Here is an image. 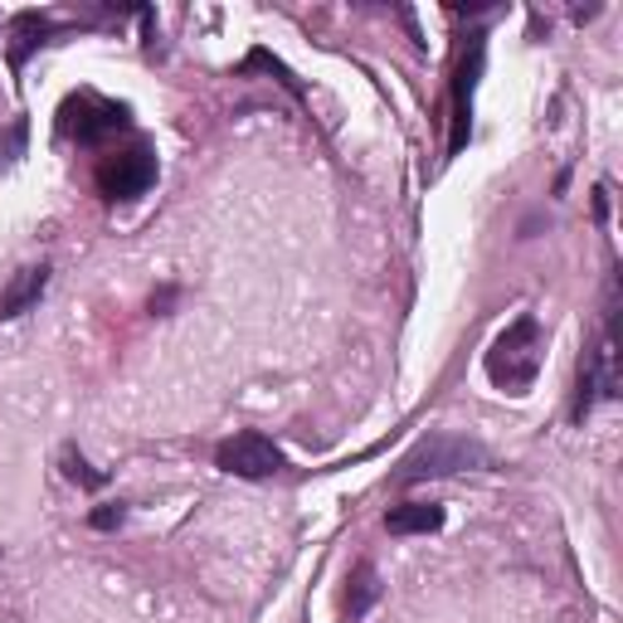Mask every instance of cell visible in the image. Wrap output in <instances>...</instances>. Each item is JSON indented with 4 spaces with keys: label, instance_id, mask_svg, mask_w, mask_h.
<instances>
[{
    "label": "cell",
    "instance_id": "obj_6",
    "mask_svg": "<svg viewBox=\"0 0 623 623\" xmlns=\"http://www.w3.org/2000/svg\"><path fill=\"white\" fill-rule=\"evenodd\" d=\"M482 54H487L482 35H472L468 54L458 59V74H453V137H448L453 156L468 146V132H472V88H478V74H482Z\"/></svg>",
    "mask_w": 623,
    "mask_h": 623
},
{
    "label": "cell",
    "instance_id": "obj_5",
    "mask_svg": "<svg viewBox=\"0 0 623 623\" xmlns=\"http://www.w3.org/2000/svg\"><path fill=\"white\" fill-rule=\"evenodd\" d=\"M214 463H220L230 478L258 482V478H274V472L282 468V448L268 434H254V429H248V434L224 438L220 453H214Z\"/></svg>",
    "mask_w": 623,
    "mask_h": 623
},
{
    "label": "cell",
    "instance_id": "obj_13",
    "mask_svg": "<svg viewBox=\"0 0 623 623\" xmlns=\"http://www.w3.org/2000/svg\"><path fill=\"white\" fill-rule=\"evenodd\" d=\"M88 521H93L98 531H112V526H122V507H98V512L88 516Z\"/></svg>",
    "mask_w": 623,
    "mask_h": 623
},
{
    "label": "cell",
    "instance_id": "obj_9",
    "mask_svg": "<svg viewBox=\"0 0 623 623\" xmlns=\"http://www.w3.org/2000/svg\"><path fill=\"white\" fill-rule=\"evenodd\" d=\"M376 599H380V575H376V565H370V560H360L356 570H351V594H346L351 619H366Z\"/></svg>",
    "mask_w": 623,
    "mask_h": 623
},
{
    "label": "cell",
    "instance_id": "obj_8",
    "mask_svg": "<svg viewBox=\"0 0 623 623\" xmlns=\"http://www.w3.org/2000/svg\"><path fill=\"white\" fill-rule=\"evenodd\" d=\"M438 526H444V507L438 502H404V507H390V516H385L390 536H429Z\"/></svg>",
    "mask_w": 623,
    "mask_h": 623
},
{
    "label": "cell",
    "instance_id": "obj_2",
    "mask_svg": "<svg viewBox=\"0 0 623 623\" xmlns=\"http://www.w3.org/2000/svg\"><path fill=\"white\" fill-rule=\"evenodd\" d=\"M463 468H487V448L463 434H429L410 448V458L400 463L394 482L414 487L424 478H453V472H463Z\"/></svg>",
    "mask_w": 623,
    "mask_h": 623
},
{
    "label": "cell",
    "instance_id": "obj_10",
    "mask_svg": "<svg viewBox=\"0 0 623 623\" xmlns=\"http://www.w3.org/2000/svg\"><path fill=\"white\" fill-rule=\"evenodd\" d=\"M44 35H49V20L44 15H15V25H10V64H25L30 59V49H35V44H44Z\"/></svg>",
    "mask_w": 623,
    "mask_h": 623
},
{
    "label": "cell",
    "instance_id": "obj_12",
    "mask_svg": "<svg viewBox=\"0 0 623 623\" xmlns=\"http://www.w3.org/2000/svg\"><path fill=\"white\" fill-rule=\"evenodd\" d=\"M64 478L69 482H78V487H88V492H93V487H103L108 482V472H93L84 463V453H74V448H64Z\"/></svg>",
    "mask_w": 623,
    "mask_h": 623
},
{
    "label": "cell",
    "instance_id": "obj_1",
    "mask_svg": "<svg viewBox=\"0 0 623 623\" xmlns=\"http://www.w3.org/2000/svg\"><path fill=\"white\" fill-rule=\"evenodd\" d=\"M536 370H541V322L526 312L487 351V376H492V385H502V390L521 394L536 380Z\"/></svg>",
    "mask_w": 623,
    "mask_h": 623
},
{
    "label": "cell",
    "instance_id": "obj_3",
    "mask_svg": "<svg viewBox=\"0 0 623 623\" xmlns=\"http://www.w3.org/2000/svg\"><path fill=\"white\" fill-rule=\"evenodd\" d=\"M122 127H127V108L108 103V98H98V93H78L59 112V132L64 137H74V142H84V146H98L103 137H112V132H122Z\"/></svg>",
    "mask_w": 623,
    "mask_h": 623
},
{
    "label": "cell",
    "instance_id": "obj_7",
    "mask_svg": "<svg viewBox=\"0 0 623 623\" xmlns=\"http://www.w3.org/2000/svg\"><path fill=\"white\" fill-rule=\"evenodd\" d=\"M44 288H49V268H44V264L20 268V274L5 282V292H0V322H15V316H25L44 298Z\"/></svg>",
    "mask_w": 623,
    "mask_h": 623
},
{
    "label": "cell",
    "instance_id": "obj_4",
    "mask_svg": "<svg viewBox=\"0 0 623 623\" xmlns=\"http://www.w3.org/2000/svg\"><path fill=\"white\" fill-rule=\"evenodd\" d=\"M156 180V156L152 146H127V152H112L103 156V166H98V190H103L108 200H137L152 190Z\"/></svg>",
    "mask_w": 623,
    "mask_h": 623
},
{
    "label": "cell",
    "instance_id": "obj_11",
    "mask_svg": "<svg viewBox=\"0 0 623 623\" xmlns=\"http://www.w3.org/2000/svg\"><path fill=\"white\" fill-rule=\"evenodd\" d=\"M248 69H268V74H278V84L288 88V93L298 98V103H302V98H308V93H302V84H298V78H292L288 69H282V64H278L268 49H254V54H248V59H244V74H248Z\"/></svg>",
    "mask_w": 623,
    "mask_h": 623
}]
</instances>
